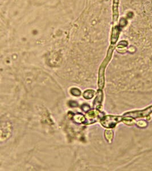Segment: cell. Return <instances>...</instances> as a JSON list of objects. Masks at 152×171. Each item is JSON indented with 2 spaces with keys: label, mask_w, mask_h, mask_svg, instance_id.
<instances>
[{
  "label": "cell",
  "mask_w": 152,
  "mask_h": 171,
  "mask_svg": "<svg viewBox=\"0 0 152 171\" xmlns=\"http://www.w3.org/2000/svg\"><path fill=\"white\" fill-rule=\"evenodd\" d=\"M94 91L91 90V89L86 91L83 94V97L87 99H91L92 97L94 96Z\"/></svg>",
  "instance_id": "277c9868"
},
{
  "label": "cell",
  "mask_w": 152,
  "mask_h": 171,
  "mask_svg": "<svg viewBox=\"0 0 152 171\" xmlns=\"http://www.w3.org/2000/svg\"><path fill=\"white\" fill-rule=\"evenodd\" d=\"M105 136L108 142H111L113 139V132L111 130H107L105 132Z\"/></svg>",
  "instance_id": "5b68a950"
},
{
  "label": "cell",
  "mask_w": 152,
  "mask_h": 171,
  "mask_svg": "<svg viewBox=\"0 0 152 171\" xmlns=\"http://www.w3.org/2000/svg\"><path fill=\"white\" fill-rule=\"evenodd\" d=\"M123 120H124L123 116L107 115L102 119L101 123L105 128H112Z\"/></svg>",
  "instance_id": "6da1fadb"
},
{
  "label": "cell",
  "mask_w": 152,
  "mask_h": 171,
  "mask_svg": "<svg viewBox=\"0 0 152 171\" xmlns=\"http://www.w3.org/2000/svg\"><path fill=\"white\" fill-rule=\"evenodd\" d=\"M102 97H103V93L102 91H98V93H97V96L95 99V103H96V105H99L100 106V105L102 103Z\"/></svg>",
  "instance_id": "3957f363"
},
{
  "label": "cell",
  "mask_w": 152,
  "mask_h": 171,
  "mask_svg": "<svg viewBox=\"0 0 152 171\" xmlns=\"http://www.w3.org/2000/svg\"><path fill=\"white\" fill-rule=\"evenodd\" d=\"M152 113V106L149 107L145 110L132 111L128 112L123 116V117H129L132 119L139 118L142 117H147L150 114Z\"/></svg>",
  "instance_id": "7a4b0ae2"
},
{
  "label": "cell",
  "mask_w": 152,
  "mask_h": 171,
  "mask_svg": "<svg viewBox=\"0 0 152 171\" xmlns=\"http://www.w3.org/2000/svg\"><path fill=\"white\" fill-rule=\"evenodd\" d=\"M71 93L72 95H74L75 96H79L81 94V93H80L79 89L78 88H72L71 89Z\"/></svg>",
  "instance_id": "8992f818"
}]
</instances>
